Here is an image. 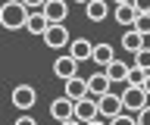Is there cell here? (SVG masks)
Masks as SVG:
<instances>
[{"label":"cell","mask_w":150,"mask_h":125,"mask_svg":"<svg viewBox=\"0 0 150 125\" xmlns=\"http://www.w3.org/2000/svg\"><path fill=\"white\" fill-rule=\"evenodd\" d=\"M47 25H50V22H47V16L41 10H38V13H28V19H25V31H28V35H38V38H41V35L47 31Z\"/></svg>","instance_id":"cell-13"},{"label":"cell","mask_w":150,"mask_h":125,"mask_svg":"<svg viewBox=\"0 0 150 125\" xmlns=\"http://www.w3.org/2000/svg\"><path fill=\"white\" fill-rule=\"evenodd\" d=\"M44 38V44L50 50H63V47H69V28H66L63 22H50L47 25V31L41 35Z\"/></svg>","instance_id":"cell-2"},{"label":"cell","mask_w":150,"mask_h":125,"mask_svg":"<svg viewBox=\"0 0 150 125\" xmlns=\"http://www.w3.org/2000/svg\"><path fill=\"white\" fill-rule=\"evenodd\" d=\"M50 116H53L56 122H72V116H75V100H69V97H59V100H53L50 103Z\"/></svg>","instance_id":"cell-7"},{"label":"cell","mask_w":150,"mask_h":125,"mask_svg":"<svg viewBox=\"0 0 150 125\" xmlns=\"http://www.w3.org/2000/svg\"><path fill=\"white\" fill-rule=\"evenodd\" d=\"M84 13H88L91 22H103L110 16V6H106V0H88V3H84Z\"/></svg>","instance_id":"cell-15"},{"label":"cell","mask_w":150,"mask_h":125,"mask_svg":"<svg viewBox=\"0 0 150 125\" xmlns=\"http://www.w3.org/2000/svg\"><path fill=\"white\" fill-rule=\"evenodd\" d=\"M134 116H138V122H141V125H150V103H144Z\"/></svg>","instance_id":"cell-22"},{"label":"cell","mask_w":150,"mask_h":125,"mask_svg":"<svg viewBox=\"0 0 150 125\" xmlns=\"http://www.w3.org/2000/svg\"><path fill=\"white\" fill-rule=\"evenodd\" d=\"M110 88H112V81H110V75H106L103 69H97V75H91V78H88V94H91V97L106 94Z\"/></svg>","instance_id":"cell-10"},{"label":"cell","mask_w":150,"mask_h":125,"mask_svg":"<svg viewBox=\"0 0 150 125\" xmlns=\"http://www.w3.org/2000/svg\"><path fill=\"white\" fill-rule=\"evenodd\" d=\"M22 3H25L28 10H41V6H44V0H22Z\"/></svg>","instance_id":"cell-25"},{"label":"cell","mask_w":150,"mask_h":125,"mask_svg":"<svg viewBox=\"0 0 150 125\" xmlns=\"http://www.w3.org/2000/svg\"><path fill=\"white\" fill-rule=\"evenodd\" d=\"M28 13H31V10H28L22 0L0 3V28H6V31H19V28H25Z\"/></svg>","instance_id":"cell-1"},{"label":"cell","mask_w":150,"mask_h":125,"mask_svg":"<svg viewBox=\"0 0 150 125\" xmlns=\"http://www.w3.org/2000/svg\"><path fill=\"white\" fill-rule=\"evenodd\" d=\"M91 50H94V44H91L88 38H75V41H69V56H75L78 63L91 59Z\"/></svg>","instance_id":"cell-12"},{"label":"cell","mask_w":150,"mask_h":125,"mask_svg":"<svg viewBox=\"0 0 150 125\" xmlns=\"http://www.w3.org/2000/svg\"><path fill=\"white\" fill-rule=\"evenodd\" d=\"M41 13L47 16V22H66V16H69V3H66V0H44Z\"/></svg>","instance_id":"cell-8"},{"label":"cell","mask_w":150,"mask_h":125,"mask_svg":"<svg viewBox=\"0 0 150 125\" xmlns=\"http://www.w3.org/2000/svg\"><path fill=\"white\" fill-rule=\"evenodd\" d=\"M100 116V109H97V97H91V94H84L81 100H75V122H94Z\"/></svg>","instance_id":"cell-5"},{"label":"cell","mask_w":150,"mask_h":125,"mask_svg":"<svg viewBox=\"0 0 150 125\" xmlns=\"http://www.w3.org/2000/svg\"><path fill=\"white\" fill-rule=\"evenodd\" d=\"M144 103H150L144 85H125V91H122V106H125L128 113H138Z\"/></svg>","instance_id":"cell-3"},{"label":"cell","mask_w":150,"mask_h":125,"mask_svg":"<svg viewBox=\"0 0 150 125\" xmlns=\"http://www.w3.org/2000/svg\"><path fill=\"white\" fill-rule=\"evenodd\" d=\"M112 3H131V0H112Z\"/></svg>","instance_id":"cell-27"},{"label":"cell","mask_w":150,"mask_h":125,"mask_svg":"<svg viewBox=\"0 0 150 125\" xmlns=\"http://www.w3.org/2000/svg\"><path fill=\"white\" fill-rule=\"evenodd\" d=\"M131 6L138 13H150V0H131Z\"/></svg>","instance_id":"cell-23"},{"label":"cell","mask_w":150,"mask_h":125,"mask_svg":"<svg viewBox=\"0 0 150 125\" xmlns=\"http://www.w3.org/2000/svg\"><path fill=\"white\" fill-rule=\"evenodd\" d=\"M134 66H141V69L150 72V47H147V44H144L141 50H134Z\"/></svg>","instance_id":"cell-21"},{"label":"cell","mask_w":150,"mask_h":125,"mask_svg":"<svg viewBox=\"0 0 150 125\" xmlns=\"http://www.w3.org/2000/svg\"><path fill=\"white\" fill-rule=\"evenodd\" d=\"M144 91H147V97H150V72H147V78H144Z\"/></svg>","instance_id":"cell-26"},{"label":"cell","mask_w":150,"mask_h":125,"mask_svg":"<svg viewBox=\"0 0 150 125\" xmlns=\"http://www.w3.org/2000/svg\"><path fill=\"white\" fill-rule=\"evenodd\" d=\"M75 3H88V0H75Z\"/></svg>","instance_id":"cell-29"},{"label":"cell","mask_w":150,"mask_h":125,"mask_svg":"<svg viewBox=\"0 0 150 125\" xmlns=\"http://www.w3.org/2000/svg\"><path fill=\"white\" fill-rule=\"evenodd\" d=\"M144 44H147V47H150V35H147V38H144Z\"/></svg>","instance_id":"cell-28"},{"label":"cell","mask_w":150,"mask_h":125,"mask_svg":"<svg viewBox=\"0 0 150 125\" xmlns=\"http://www.w3.org/2000/svg\"><path fill=\"white\" fill-rule=\"evenodd\" d=\"M16 125H35V119L28 116V109H22V116L16 119Z\"/></svg>","instance_id":"cell-24"},{"label":"cell","mask_w":150,"mask_h":125,"mask_svg":"<svg viewBox=\"0 0 150 125\" xmlns=\"http://www.w3.org/2000/svg\"><path fill=\"white\" fill-rule=\"evenodd\" d=\"M97 109H100V116L106 119V122H110V119H116V116L125 109V106H122V94H112V88H110L106 94L97 97Z\"/></svg>","instance_id":"cell-4"},{"label":"cell","mask_w":150,"mask_h":125,"mask_svg":"<svg viewBox=\"0 0 150 125\" xmlns=\"http://www.w3.org/2000/svg\"><path fill=\"white\" fill-rule=\"evenodd\" d=\"M84 94H88V78H81V75L66 78V97L69 100H81Z\"/></svg>","instance_id":"cell-11"},{"label":"cell","mask_w":150,"mask_h":125,"mask_svg":"<svg viewBox=\"0 0 150 125\" xmlns=\"http://www.w3.org/2000/svg\"><path fill=\"white\" fill-rule=\"evenodd\" d=\"M116 56V50H112V44H106V41H100V44H94V50H91V59L97 63V69H103L110 59Z\"/></svg>","instance_id":"cell-14"},{"label":"cell","mask_w":150,"mask_h":125,"mask_svg":"<svg viewBox=\"0 0 150 125\" xmlns=\"http://www.w3.org/2000/svg\"><path fill=\"white\" fill-rule=\"evenodd\" d=\"M144 47V35H141L138 28H125L122 31V50H128V53H134V50Z\"/></svg>","instance_id":"cell-17"},{"label":"cell","mask_w":150,"mask_h":125,"mask_svg":"<svg viewBox=\"0 0 150 125\" xmlns=\"http://www.w3.org/2000/svg\"><path fill=\"white\" fill-rule=\"evenodd\" d=\"M134 16H138V10L131 6V3H116V13H112V19L119 22V25H134Z\"/></svg>","instance_id":"cell-18"},{"label":"cell","mask_w":150,"mask_h":125,"mask_svg":"<svg viewBox=\"0 0 150 125\" xmlns=\"http://www.w3.org/2000/svg\"><path fill=\"white\" fill-rule=\"evenodd\" d=\"M38 103V91L31 85H16L13 88V106L16 109H31Z\"/></svg>","instance_id":"cell-6"},{"label":"cell","mask_w":150,"mask_h":125,"mask_svg":"<svg viewBox=\"0 0 150 125\" xmlns=\"http://www.w3.org/2000/svg\"><path fill=\"white\" fill-rule=\"evenodd\" d=\"M144 78H147V69H141L131 63L128 72H125V85H144Z\"/></svg>","instance_id":"cell-19"},{"label":"cell","mask_w":150,"mask_h":125,"mask_svg":"<svg viewBox=\"0 0 150 125\" xmlns=\"http://www.w3.org/2000/svg\"><path fill=\"white\" fill-rule=\"evenodd\" d=\"M103 72L110 75L112 85H116V81H122V85H125V72H128V66H125V59H116V56H112L110 63L103 66Z\"/></svg>","instance_id":"cell-16"},{"label":"cell","mask_w":150,"mask_h":125,"mask_svg":"<svg viewBox=\"0 0 150 125\" xmlns=\"http://www.w3.org/2000/svg\"><path fill=\"white\" fill-rule=\"evenodd\" d=\"M53 75H59L63 81H66V78H72V75H78V59L69 56V53L56 56V63H53Z\"/></svg>","instance_id":"cell-9"},{"label":"cell","mask_w":150,"mask_h":125,"mask_svg":"<svg viewBox=\"0 0 150 125\" xmlns=\"http://www.w3.org/2000/svg\"><path fill=\"white\" fill-rule=\"evenodd\" d=\"M131 28H138L141 35L147 38V35H150V13H138V16H134V25H131Z\"/></svg>","instance_id":"cell-20"}]
</instances>
